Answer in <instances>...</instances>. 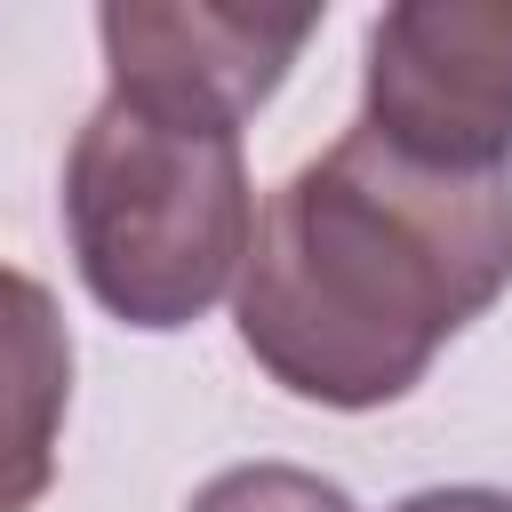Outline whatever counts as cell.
Segmentation results:
<instances>
[{
    "mask_svg": "<svg viewBox=\"0 0 512 512\" xmlns=\"http://www.w3.org/2000/svg\"><path fill=\"white\" fill-rule=\"evenodd\" d=\"M64 240L112 320L192 328L240 288L256 240L240 128L104 88L64 152Z\"/></svg>",
    "mask_w": 512,
    "mask_h": 512,
    "instance_id": "cell-2",
    "label": "cell"
},
{
    "mask_svg": "<svg viewBox=\"0 0 512 512\" xmlns=\"http://www.w3.org/2000/svg\"><path fill=\"white\" fill-rule=\"evenodd\" d=\"M440 176H512V0H400L368 24L360 112Z\"/></svg>",
    "mask_w": 512,
    "mask_h": 512,
    "instance_id": "cell-3",
    "label": "cell"
},
{
    "mask_svg": "<svg viewBox=\"0 0 512 512\" xmlns=\"http://www.w3.org/2000/svg\"><path fill=\"white\" fill-rule=\"evenodd\" d=\"M512 288V176H440L360 120L256 216L232 328L312 408H392Z\"/></svg>",
    "mask_w": 512,
    "mask_h": 512,
    "instance_id": "cell-1",
    "label": "cell"
},
{
    "mask_svg": "<svg viewBox=\"0 0 512 512\" xmlns=\"http://www.w3.org/2000/svg\"><path fill=\"white\" fill-rule=\"evenodd\" d=\"M392 512H512V488H416Z\"/></svg>",
    "mask_w": 512,
    "mask_h": 512,
    "instance_id": "cell-7",
    "label": "cell"
},
{
    "mask_svg": "<svg viewBox=\"0 0 512 512\" xmlns=\"http://www.w3.org/2000/svg\"><path fill=\"white\" fill-rule=\"evenodd\" d=\"M64 408H72V328L32 272L0 264V512H32L48 496Z\"/></svg>",
    "mask_w": 512,
    "mask_h": 512,
    "instance_id": "cell-5",
    "label": "cell"
},
{
    "mask_svg": "<svg viewBox=\"0 0 512 512\" xmlns=\"http://www.w3.org/2000/svg\"><path fill=\"white\" fill-rule=\"evenodd\" d=\"M320 32V8H232V0H112L96 8L112 96H144L200 120H248Z\"/></svg>",
    "mask_w": 512,
    "mask_h": 512,
    "instance_id": "cell-4",
    "label": "cell"
},
{
    "mask_svg": "<svg viewBox=\"0 0 512 512\" xmlns=\"http://www.w3.org/2000/svg\"><path fill=\"white\" fill-rule=\"evenodd\" d=\"M184 512H360L328 472L304 464H232L208 488H192Z\"/></svg>",
    "mask_w": 512,
    "mask_h": 512,
    "instance_id": "cell-6",
    "label": "cell"
}]
</instances>
